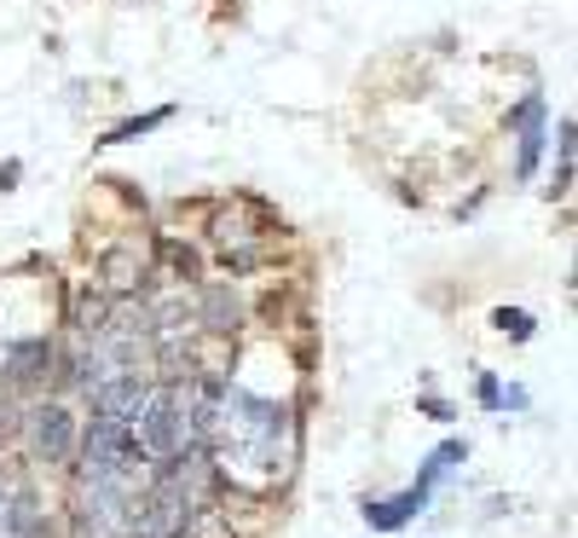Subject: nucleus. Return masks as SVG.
Returning a JSON list of instances; mask_svg holds the SVG:
<instances>
[{"mask_svg":"<svg viewBox=\"0 0 578 538\" xmlns=\"http://www.w3.org/2000/svg\"><path fill=\"white\" fill-rule=\"evenodd\" d=\"M492 324H498L504 336H515V342L532 336V313H521V307H498V313H492Z\"/></svg>","mask_w":578,"mask_h":538,"instance_id":"obj_8","label":"nucleus"},{"mask_svg":"<svg viewBox=\"0 0 578 538\" xmlns=\"http://www.w3.org/2000/svg\"><path fill=\"white\" fill-rule=\"evenodd\" d=\"M88 394H93V417H105V423L134 428V423H139V411H144V400H151V382H144L139 370H122V377L93 382Z\"/></svg>","mask_w":578,"mask_h":538,"instance_id":"obj_1","label":"nucleus"},{"mask_svg":"<svg viewBox=\"0 0 578 538\" xmlns=\"http://www.w3.org/2000/svg\"><path fill=\"white\" fill-rule=\"evenodd\" d=\"M105 273H111V289H134V284H139V273H144V255H134V250H116Z\"/></svg>","mask_w":578,"mask_h":538,"instance_id":"obj_7","label":"nucleus"},{"mask_svg":"<svg viewBox=\"0 0 578 538\" xmlns=\"http://www.w3.org/2000/svg\"><path fill=\"white\" fill-rule=\"evenodd\" d=\"M423 411H428L434 423H451V405H446V400H423Z\"/></svg>","mask_w":578,"mask_h":538,"instance_id":"obj_10","label":"nucleus"},{"mask_svg":"<svg viewBox=\"0 0 578 538\" xmlns=\"http://www.w3.org/2000/svg\"><path fill=\"white\" fill-rule=\"evenodd\" d=\"M174 116V105H162V111H144V116H134V122H122V128H111L105 134V145H128V139H139V134H151V128H162V122Z\"/></svg>","mask_w":578,"mask_h":538,"instance_id":"obj_5","label":"nucleus"},{"mask_svg":"<svg viewBox=\"0 0 578 538\" xmlns=\"http://www.w3.org/2000/svg\"><path fill=\"white\" fill-rule=\"evenodd\" d=\"M423 504H428V487H405L400 499H370V504H365V522L377 527V533H394V527H405Z\"/></svg>","mask_w":578,"mask_h":538,"instance_id":"obj_4","label":"nucleus"},{"mask_svg":"<svg viewBox=\"0 0 578 538\" xmlns=\"http://www.w3.org/2000/svg\"><path fill=\"white\" fill-rule=\"evenodd\" d=\"M24 434H30L35 458H47V463H70L76 458V417L58 400L35 405L30 417H24Z\"/></svg>","mask_w":578,"mask_h":538,"instance_id":"obj_2","label":"nucleus"},{"mask_svg":"<svg viewBox=\"0 0 578 538\" xmlns=\"http://www.w3.org/2000/svg\"><path fill=\"white\" fill-rule=\"evenodd\" d=\"M47 365H53V347H47V336H35V342H18V347H7V382H12V388L47 382Z\"/></svg>","mask_w":578,"mask_h":538,"instance_id":"obj_3","label":"nucleus"},{"mask_svg":"<svg viewBox=\"0 0 578 538\" xmlns=\"http://www.w3.org/2000/svg\"><path fill=\"white\" fill-rule=\"evenodd\" d=\"M203 324H209V330H232V324H238L232 289H209V301H203Z\"/></svg>","mask_w":578,"mask_h":538,"instance_id":"obj_6","label":"nucleus"},{"mask_svg":"<svg viewBox=\"0 0 578 538\" xmlns=\"http://www.w3.org/2000/svg\"><path fill=\"white\" fill-rule=\"evenodd\" d=\"M481 405H486V411H498V405H504V388L492 382V377H481Z\"/></svg>","mask_w":578,"mask_h":538,"instance_id":"obj_9","label":"nucleus"}]
</instances>
